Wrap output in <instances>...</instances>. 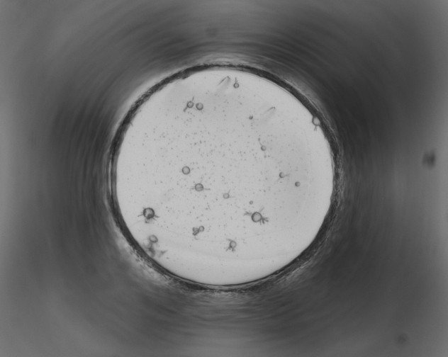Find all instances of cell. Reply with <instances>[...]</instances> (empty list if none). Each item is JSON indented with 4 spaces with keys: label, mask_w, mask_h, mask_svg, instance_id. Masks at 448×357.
Returning a JSON list of instances; mask_svg holds the SVG:
<instances>
[{
    "label": "cell",
    "mask_w": 448,
    "mask_h": 357,
    "mask_svg": "<svg viewBox=\"0 0 448 357\" xmlns=\"http://www.w3.org/2000/svg\"><path fill=\"white\" fill-rule=\"evenodd\" d=\"M292 116L274 96L225 84L160 103L113 164L130 239L174 276L257 268L279 242L286 203L325 185L322 165L299 149Z\"/></svg>",
    "instance_id": "1"
}]
</instances>
